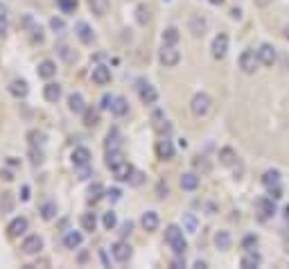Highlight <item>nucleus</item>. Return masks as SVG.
<instances>
[{
	"label": "nucleus",
	"mask_w": 289,
	"mask_h": 269,
	"mask_svg": "<svg viewBox=\"0 0 289 269\" xmlns=\"http://www.w3.org/2000/svg\"><path fill=\"white\" fill-rule=\"evenodd\" d=\"M165 240L167 245L172 247V251H174V256H186V249H188V242L186 238H183V231L179 229V226H167L165 231Z\"/></svg>",
	"instance_id": "obj_1"
},
{
	"label": "nucleus",
	"mask_w": 289,
	"mask_h": 269,
	"mask_svg": "<svg viewBox=\"0 0 289 269\" xmlns=\"http://www.w3.org/2000/svg\"><path fill=\"white\" fill-rule=\"evenodd\" d=\"M260 64H262V61H260V57H258V52H255V50H244V52H242L240 68L244 70L246 75H253L255 70H258Z\"/></svg>",
	"instance_id": "obj_2"
},
{
	"label": "nucleus",
	"mask_w": 289,
	"mask_h": 269,
	"mask_svg": "<svg viewBox=\"0 0 289 269\" xmlns=\"http://www.w3.org/2000/svg\"><path fill=\"white\" fill-rule=\"evenodd\" d=\"M210 98H208L206 93H196L194 98H192V102H190V109H192V113H194L196 118H203V116H208V111H210Z\"/></svg>",
	"instance_id": "obj_3"
},
{
	"label": "nucleus",
	"mask_w": 289,
	"mask_h": 269,
	"mask_svg": "<svg viewBox=\"0 0 289 269\" xmlns=\"http://www.w3.org/2000/svg\"><path fill=\"white\" fill-rule=\"evenodd\" d=\"M158 59H161V64L165 66V68H172V66H177L179 61H181V54H179V50L174 48V45H163Z\"/></svg>",
	"instance_id": "obj_4"
},
{
	"label": "nucleus",
	"mask_w": 289,
	"mask_h": 269,
	"mask_svg": "<svg viewBox=\"0 0 289 269\" xmlns=\"http://www.w3.org/2000/svg\"><path fill=\"white\" fill-rule=\"evenodd\" d=\"M212 57L215 59H224L226 52H228V36L226 34H217L215 41H212Z\"/></svg>",
	"instance_id": "obj_5"
},
{
	"label": "nucleus",
	"mask_w": 289,
	"mask_h": 269,
	"mask_svg": "<svg viewBox=\"0 0 289 269\" xmlns=\"http://www.w3.org/2000/svg\"><path fill=\"white\" fill-rule=\"evenodd\" d=\"M111 254H113V258L118 260V263H127L129 258H131V247L127 245V242H115V245L111 247Z\"/></svg>",
	"instance_id": "obj_6"
},
{
	"label": "nucleus",
	"mask_w": 289,
	"mask_h": 269,
	"mask_svg": "<svg viewBox=\"0 0 289 269\" xmlns=\"http://www.w3.org/2000/svg\"><path fill=\"white\" fill-rule=\"evenodd\" d=\"M41 249H43V240H41L39 235H30V238H25V242H23V254L34 256V254H39Z\"/></svg>",
	"instance_id": "obj_7"
},
{
	"label": "nucleus",
	"mask_w": 289,
	"mask_h": 269,
	"mask_svg": "<svg viewBox=\"0 0 289 269\" xmlns=\"http://www.w3.org/2000/svg\"><path fill=\"white\" fill-rule=\"evenodd\" d=\"M91 79H93L97 86H106V84L111 82V70H108L106 66H95L93 73H91Z\"/></svg>",
	"instance_id": "obj_8"
},
{
	"label": "nucleus",
	"mask_w": 289,
	"mask_h": 269,
	"mask_svg": "<svg viewBox=\"0 0 289 269\" xmlns=\"http://www.w3.org/2000/svg\"><path fill=\"white\" fill-rule=\"evenodd\" d=\"M274 201H276V199H271V197H269V199H262V201L258 204V217H260L262 222H267V220H269V217L276 213V204H274Z\"/></svg>",
	"instance_id": "obj_9"
},
{
	"label": "nucleus",
	"mask_w": 289,
	"mask_h": 269,
	"mask_svg": "<svg viewBox=\"0 0 289 269\" xmlns=\"http://www.w3.org/2000/svg\"><path fill=\"white\" fill-rule=\"evenodd\" d=\"M156 154H158V158H163V161H170V158H174V145H172V140H167V138L158 140Z\"/></svg>",
	"instance_id": "obj_10"
},
{
	"label": "nucleus",
	"mask_w": 289,
	"mask_h": 269,
	"mask_svg": "<svg viewBox=\"0 0 289 269\" xmlns=\"http://www.w3.org/2000/svg\"><path fill=\"white\" fill-rule=\"evenodd\" d=\"M258 57H260V61H262L265 66H274L276 64V50H274V45H269V43L260 45Z\"/></svg>",
	"instance_id": "obj_11"
},
{
	"label": "nucleus",
	"mask_w": 289,
	"mask_h": 269,
	"mask_svg": "<svg viewBox=\"0 0 289 269\" xmlns=\"http://www.w3.org/2000/svg\"><path fill=\"white\" fill-rule=\"evenodd\" d=\"M131 174H133V167L129 165L127 161H122L120 165L113 167V176H115L118 181H129V179H131Z\"/></svg>",
	"instance_id": "obj_12"
},
{
	"label": "nucleus",
	"mask_w": 289,
	"mask_h": 269,
	"mask_svg": "<svg viewBox=\"0 0 289 269\" xmlns=\"http://www.w3.org/2000/svg\"><path fill=\"white\" fill-rule=\"evenodd\" d=\"M7 231H9L11 238H18V235H23L25 231H27V220H25V217H16V220L9 222Z\"/></svg>",
	"instance_id": "obj_13"
},
{
	"label": "nucleus",
	"mask_w": 289,
	"mask_h": 269,
	"mask_svg": "<svg viewBox=\"0 0 289 269\" xmlns=\"http://www.w3.org/2000/svg\"><path fill=\"white\" fill-rule=\"evenodd\" d=\"M89 163H91V152L86 147H77L73 152V165L79 167V165H89Z\"/></svg>",
	"instance_id": "obj_14"
},
{
	"label": "nucleus",
	"mask_w": 289,
	"mask_h": 269,
	"mask_svg": "<svg viewBox=\"0 0 289 269\" xmlns=\"http://www.w3.org/2000/svg\"><path fill=\"white\" fill-rule=\"evenodd\" d=\"M75 32H77V36H79V41H82V43H93L95 34H93V29L89 27V23H77Z\"/></svg>",
	"instance_id": "obj_15"
},
{
	"label": "nucleus",
	"mask_w": 289,
	"mask_h": 269,
	"mask_svg": "<svg viewBox=\"0 0 289 269\" xmlns=\"http://www.w3.org/2000/svg\"><path fill=\"white\" fill-rule=\"evenodd\" d=\"M140 100L145 104H154L158 100V93H156V88L152 86V84H142L140 86Z\"/></svg>",
	"instance_id": "obj_16"
},
{
	"label": "nucleus",
	"mask_w": 289,
	"mask_h": 269,
	"mask_svg": "<svg viewBox=\"0 0 289 269\" xmlns=\"http://www.w3.org/2000/svg\"><path fill=\"white\" fill-rule=\"evenodd\" d=\"M43 98L48 100V102H57V100L61 98V86H59V84H54V82L45 84V88H43Z\"/></svg>",
	"instance_id": "obj_17"
},
{
	"label": "nucleus",
	"mask_w": 289,
	"mask_h": 269,
	"mask_svg": "<svg viewBox=\"0 0 289 269\" xmlns=\"http://www.w3.org/2000/svg\"><path fill=\"white\" fill-rule=\"evenodd\" d=\"M27 91H30V88H27V84H25L23 79H14V82L9 84V93L14 95V98H25Z\"/></svg>",
	"instance_id": "obj_18"
},
{
	"label": "nucleus",
	"mask_w": 289,
	"mask_h": 269,
	"mask_svg": "<svg viewBox=\"0 0 289 269\" xmlns=\"http://www.w3.org/2000/svg\"><path fill=\"white\" fill-rule=\"evenodd\" d=\"M181 188L183 190H196L199 188V176L194 172H188V174L181 176Z\"/></svg>",
	"instance_id": "obj_19"
},
{
	"label": "nucleus",
	"mask_w": 289,
	"mask_h": 269,
	"mask_svg": "<svg viewBox=\"0 0 289 269\" xmlns=\"http://www.w3.org/2000/svg\"><path fill=\"white\" fill-rule=\"evenodd\" d=\"M142 229L145 231H156L158 229V215L154 211H147L142 215Z\"/></svg>",
	"instance_id": "obj_20"
},
{
	"label": "nucleus",
	"mask_w": 289,
	"mask_h": 269,
	"mask_svg": "<svg viewBox=\"0 0 289 269\" xmlns=\"http://www.w3.org/2000/svg\"><path fill=\"white\" fill-rule=\"evenodd\" d=\"M190 32L194 36H201L206 32V18H201V16H192L190 18Z\"/></svg>",
	"instance_id": "obj_21"
},
{
	"label": "nucleus",
	"mask_w": 289,
	"mask_h": 269,
	"mask_svg": "<svg viewBox=\"0 0 289 269\" xmlns=\"http://www.w3.org/2000/svg\"><path fill=\"white\" fill-rule=\"evenodd\" d=\"M89 7L93 9V14L106 16V11H108V7H111V2H108V0H89Z\"/></svg>",
	"instance_id": "obj_22"
},
{
	"label": "nucleus",
	"mask_w": 289,
	"mask_h": 269,
	"mask_svg": "<svg viewBox=\"0 0 289 269\" xmlns=\"http://www.w3.org/2000/svg\"><path fill=\"white\" fill-rule=\"evenodd\" d=\"M68 107H70V111H73V113H84V111H86L84 98H82V95H77V93H73L68 98Z\"/></svg>",
	"instance_id": "obj_23"
},
{
	"label": "nucleus",
	"mask_w": 289,
	"mask_h": 269,
	"mask_svg": "<svg viewBox=\"0 0 289 269\" xmlns=\"http://www.w3.org/2000/svg\"><path fill=\"white\" fill-rule=\"evenodd\" d=\"M179 39H181V34H179L177 27H167L163 32V45H177Z\"/></svg>",
	"instance_id": "obj_24"
},
{
	"label": "nucleus",
	"mask_w": 289,
	"mask_h": 269,
	"mask_svg": "<svg viewBox=\"0 0 289 269\" xmlns=\"http://www.w3.org/2000/svg\"><path fill=\"white\" fill-rule=\"evenodd\" d=\"M260 263H262V258H260L255 251H246V256L242 258V267L244 269H253V267H260Z\"/></svg>",
	"instance_id": "obj_25"
},
{
	"label": "nucleus",
	"mask_w": 289,
	"mask_h": 269,
	"mask_svg": "<svg viewBox=\"0 0 289 269\" xmlns=\"http://www.w3.org/2000/svg\"><path fill=\"white\" fill-rule=\"evenodd\" d=\"M64 245L68 247V249H77V247L82 245V233H79V231H70V233H66Z\"/></svg>",
	"instance_id": "obj_26"
},
{
	"label": "nucleus",
	"mask_w": 289,
	"mask_h": 269,
	"mask_svg": "<svg viewBox=\"0 0 289 269\" xmlns=\"http://www.w3.org/2000/svg\"><path fill=\"white\" fill-rule=\"evenodd\" d=\"M111 111L113 116H124L129 111V104L124 98H113V104H111Z\"/></svg>",
	"instance_id": "obj_27"
},
{
	"label": "nucleus",
	"mask_w": 289,
	"mask_h": 269,
	"mask_svg": "<svg viewBox=\"0 0 289 269\" xmlns=\"http://www.w3.org/2000/svg\"><path fill=\"white\" fill-rule=\"evenodd\" d=\"M82 116H84V125H86V127H95V125L99 123V111H97V109H86Z\"/></svg>",
	"instance_id": "obj_28"
},
{
	"label": "nucleus",
	"mask_w": 289,
	"mask_h": 269,
	"mask_svg": "<svg viewBox=\"0 0 289 269\" xmlns=\"http://www.w3.org/2000/svg\"><path fill=\"white\" fill-rule=\"evenodd\" d=\"M262 183H265L267 188L278 186V183H280V172L278 170H267L265 174H262Z\"/></svg>",
	"instance_id": "obj_29"
},
{
	"label": "nucleus",
	"mask_w": 289,
	"mask_h": 269,
	"mask_svg": "<svg viewBox=\"0 0 289 269\" xmlns=\"http://www.w3.org/2000/svg\"><path fill=\"white\" fill-rule=\"evenodd\" d=\"M124 161V154L120 152V149H111V152H106V165L111 167H115V165H120V163Z\"/></svg>",
	"instance_id": "obj_30"
},
{
	"label": "nucleus",
	"mask_w": 289,
	"mask_h": 269,
	"mask_svg": "<svg viewBox=\"0 0 289 269\" xmlns=\"http://www.w3.org/2000/svg\"><path fill=\"white\" fill-rule=\"evenodd\" d=\"M215 245H217V249H221V251L230 249V235H228V231H219V233L215 235Z\"/></svg>",
	"instance_id": "obj_31"
},
{
	"label": "nucleus",
	"mask_w": 289,
	"mask_h": 269,
	"mask_svg": "<svg viewBox=\"0 0 289 269\" xmlns=\"http://www.w3.org/2000/svg\"><path fill=\"white\" fill-rule=\"evenodd\" d=\"M235 158H237V154L230 149V147H224L219 152V161H221V165H233L235 163Z\"/></svg>",
	"instance_id": "obj_32"
},
{
	"label": "nucleus",
	"mask_w": 289,
	"mask_h": 269,
	"mask_svg": "<svg viewBox=\"0 0 289 269\" xmlns=\"http://www.w3.org/2000/svg\"><path fill=\"white\" fill-rule=\"evenodd\" d=\"M57 73V66L52 64V61H43V64L39 66V77H43V79H50L52 75Z\"/></svg>",
	"instance_id": "obj_33"
},
{
	"label": "nucleus",
	"mask_w": 289,
	"mask_h": 269,
	"mask_svg": "<svg viewBox=\"0 0 289 269\" xmlns=\"http://www.w3.org/2000/svg\"><path fill=\"white\" fill-rule=\"evenodd\" d=\"M95 226H97V217H95V213H86V215H82V229L84 231H95Z\"/></svg>",
	"instance_id": "obj_34"
},
{
	"label": "nucleus",
	"mask_w": 289,
	"mask_h": 269,
	"mask_svg": "<svg viewBox=\"0 0 289 269\" xmlns=\"http://www.w3.org/2000/svg\"><path fill=\"white\" fill-rule=\"evenodd\" d=\"M11 208H14V197H11V192H2V199H0V211H2V213H11Z\"/></svg>",
	"instance_id": "obj_35"
},
{
	"label": "nucleus",
	"mask_w": 289,
	"mask_h": 269,
	"mask_svg": "<svg viewBox=\"0 0 289 269\" xmlns=\"http://www.w3.org/2000/svg\"><path fill=\"white\" fill-rule=\"evenodd\" d=\"M111 149H120V134L115 132V129H113L106 138V152H111Z\"/></svg>",
	"instance_id": "obj_36"
},
{
	"label": "nucleus",
	"mask_w": 289,
	"mask_h": 269,
	"mask_svg": "<svg viewBox=\"0 0 289 269\" xmlns=\"http://www.w3.org/2000/svg\"><path fill=\"white\" fill-rule=\"evenodd\" d=\"M59 9L64 14H75L77 11V0H59Z\"/></svg>",
	"instance_id": "obj_37"
},
{
	"label": "nucleus",
	"mask_w": 289,
	"mask_h": 269,
	"mask_svg": "<svg viewBox=\"0 0 289 269\" xmlns=\"http://www.w3.org/2000/svg\"><path fill=\"white\" fill-rule=\"evenodd\" d=\"M54 215H57V206H54L52 201L43 204V208H41V217H43V220H52Z\"/></svg>",
	"instance_id": "obj_38"
},
{
	"label": "nucleus",
	"mask_w": 289,
	"mask_h": 269,
	"mask_svg": "<svg viewBox=\"0 0 289 269\" xmlns=\"http://www.w3.org/2000/svg\"><path fill=\"white\" fill-rule=\"evenodd\" d=\"M27 138H30V145L32 147H36V145H43V142H45V136H43V134H41V132H36V129H34V132H30V134H27Z\"/></svg>",
	"instance_id": "obj_39"
},
{
	"label": "nucleus",
	"mask_w": 289,
	"mask_h": 269,
	"mask_svg": "<svg viewBox=\"0 0 289 269\" xmlns=\"http://www.w3.org/2000/svg\"><path fill=\"white\" fill-rule=\"evenodd\" d=\"M136 20L140 25H145L149 20V9L145 5H138V9H136Z\"/></svg>",
	"instance_id": "obj_40"
},
{
	"label": "nucleus",
	"mask_w": 289,
	"mask_h": 269,
	"mask_svg": "<svg viewBox=\"0 0 289 269\" xmlns=\"http://www.w3.org/2000/svg\"><path fill=\"white\" fill-rule=\"evenodd\" d=\"M102 192H104V188H102V183H93V186L89 188V201H97L99 197H102Z\"/></svg>",
	"instance_id": "obj_41"
},
{
	"label": "nucleus",
	"mask_w": 289,
	"mask_h": 269,
	"mask_svg": "<svg viewBox=\"0 0 289 269\" xmlns=\"http://www.w3.org/2000/svg\"><path fill=\"white\" fill-rule=\"evenodd\" d=\"M242 247H244L246 251H255V247H258V238H255V235H246L244 240H242Z\"/></svg>",
	"instance_id": "obj_42"
},
{
	"label": "nucleus",
	"mask_w": 289,
	"mask_h": 269,
	"mask_svg": "<svg viewBox=\"0 0 289 269\" xmlns=\"http://www.w3.org/2000/svg\"><path fill=\"white\" fill-rule=\"evenodd\" d=\"M115 224H118V217H115V213H111V211L104 213V226H106V229L111 231Z\"/></svg>",
	"instance_id": "obj_43"
},
{
	"label": "nucleus",
	"mask_w": 289,
	"mask_h": 269,
	"mask_svg": "<svg viewBox=\"0 0 289 269\" xmlns=\"http://www.w3.org/2000/svg\"><path fill=\"white\" fill-rule=\"evenodd\" d=\"M50 25H52L54 32H61V29H66V23L61 18H52V20H50Z\"/></svg>",
	"instance_id": "obj_44"
},
{
	"label": "nucleus",
	"mask_w": 289,
	"mask_h": 269,
	"mask_svg": "<svg viewBox=\"0 0 289 269\" xmlns=\"http://www.w3.org/2000/svg\"><path fill=\"white\" fill-rule=\"evenodd\" d=\"M269 197H271V199H280V197H283L280 183H278V186H271V188H269Z\"/></svg>",
	"instance_id": "obj_45"
},
{
	"label": "nucleus",
	"mask_w": 289,
	"mask_h": 269,
	"mask_svg": "<svg viewBox=\"0 0 289 269\" xmlns=\"http://www.w3.org/2000/svg\"><path fill=\"white\" fill-rule=\"evenodd\" d=\"M77 172H79V179H89V176H91V167L89 165H79Z\"/></svg>",
	"instance_id": "obj_46"
},
{
	"label": "nucleus",
	"mask_w": 289,
	"mask_h": 269,
	"mask_svg": "<svg viewBox=\"0 0 289 269\" xmlns=\"http://www.w3.org/2000/svg\"><path fill=\"white\" fill-rule=\"evenodd\" d=\"M129 181H131L133 186H140V183H142V172H136V170H133V174H131V179H129Z\"/></svg>",
	"instance_id": "obj_47"
},
{
	"label": "nucleus",
	"mask_w": 289,
	"mask_h": 269,
	"mask_svg": "<svg viewBox=\"0 0 289 269\" xmlns=\"http://www.w3.org/2000/svg\"><path fill=\"white\" fill-rule=\"evenodd\" d=\"M172 267H174V269H181V267H186V260H183V256H177V258L172 260Z\"/></svg>",
	"instance_id": "obj_48"
},
{
	"label": "nucleus",
	"mask_w": 289,
	"mask_h": 269,
	"mask_svg": "<svg viewBox=\"0 0 289 269\" xmlns=\"http://www.w3.org/2000/svg\"><path fill=\"white\" fill-rule=\"evenodd\" d=\"M106 195H108V199H111V201H118V199H120V195H122V192H120L118 188H113V190H108Z\"/></svg>",
	"instance_id": "obj_49"
},
{
	"label": "nucleus",
	"mask_w": 289,
	"mask_h": 269,
	"mask_svg": "<svg viewBox=\"0 0 289 269\" xmlns=\"http://www.w3.org/2000/svg\"><path fill=\"white\" fill-rule=\"evenodd\" d=\"M186 224H188V229H190L192 233H194V231H196V220H194V217H192V215H188V217H186Z\"/></svg>",
	"instance_id": "obj_50"
},
{
	"label": "nucleus",
	"mask_w": 289,
	"mask_h": 269,
	"mask_svg": "<svg viewBox=\"0 0 289 269\" xmlns=\"http://www.w3.org/2000/svg\"><path fill=\"white\" fill-rule=\"evenodd\" d=\"M7 32V14L5 16H0V36Z\"/></svg>",
	"instance_id": "obj_51"
},
{
	"label": "nucleus",
	"mask_w": 289,
	"mask_h": 269,
	"mask_svg": "<svg viewBox=\"0 0 289 269\" xmlns=\"http://www.w3.org/2000/svg\"><path fill=\"white\" fill-rule=\"evenodd\" d=\"M111 104H113V98H111V95H104V98H102V109H111Z\"/></svg>",
	"instance_id": "obj_52"
},
{
	"label": "nucleus",
	"mask_w": 289,
	"mask_h": 269,
	"mask_svg": "<svg viewBox=\"0 0 289 269\" xmlns=\"http://www.w3.org/2000/svg\"><path fill=\"white\" fill-rule=\"evenodd\" d=\"M131 229H133L131 222H124V224H122V231H120V233H122V235H129V233H131Z\"/></svg>",
	"instance_id": "obj_53"
},
{
	"label": "nucleus",
	"mask_w": 289,
	"mask_h": 269,
	"mask_svg": "<svg viewBox=\"0 0 289 269\" xmlns=\"http://www.w3.org/2000/svg\"><path fill=\"white\" fill-rule=\"evenodd\" d=\"M20 199H23V201H27V199H30V188H27V186H23V192H20Z\"/></svg>",
	"instance_id": "obj_54"
},
{
	"label": "nucleus",
	"mask_w": 289,
	"mask_h": 269,
	"mask_svg": "<svg viewBox=\"0 0 289 269\" xmlns=\"http://www.w3.org/2000/svg\"><path fill=\"white\" fill-rule=\"evenodd\" d=\"M165 195H167V186L161 183V186H158V197H165Z\"/></svg>",
	"instance_id": "obj_55"
},
{
	"label": "nucleus",
	"mask_w": 289,
	"mask_h": 269,
	"mask_svg": "<svg viewBox=\"0 0 289 269\" xmlns=\"http://www.w3.org/2000/svg\"><path fill=\"white\" fill-rule=\"evenodd\" d=\"M269 2H271V0H255V5H258V7H267Z\"/></svg>",
	"instance_id": "obj_56"
},
{
	"label": "nucleus",
	"mask_w": 289,
	"mask_h": 269,
	"mask_svg": "<svg viewBox=\"0 0 289 269\" xmlns=\"http://www.w3.org/2000/svg\"><path fill=\"white\" fill-rule=\"evenodd\" d=\"M2 179H5V181H11V179H14V176H11V172H2Z\"/></svg>",
	"instance_id": "obj_57"
},
{
	"label": "nucleus",
	"mask_w": 289,
	"mask_h": 269,
	"mask_svg": "<svg viewBox=\"0 0 289 269\" xmlns=\"http://www.w3.org/2000/svg\"><path fill=\"white\" fill-rule=\"evenodd\" d=\"M194 267H196V269H206V263H201V260H196V263H194Z\"/></svg>",
	"instance_id": "obj_58"
},
{
	"label": "nucleus",
	"mask_w": 289,
	"mask_h": 269,
	"mask_svg": "<svg viewBox=\"0 0 289 269\" xmlns=\"http://www.w3.org/2000/svg\"><path fill=\"white\" fill-rule=\"evenodd\" d=\"M5 14H7V7L2 5V2H0V16H5Z\"/></svg>",
	"instance_id": "obj_59"
},
{
	"label": "nucleus",
	"mask_w": 289,
	"mask_h": 269,
	"mask_svg": "<svg viewBox=\"0 0 289 269\" xmlns=\"http://www.w3.org/2000/svg\"><path fill=\"white\" fill-rule=\"evenodd\" d=\"M285 39H289V23L285 25Z\"/></svg>",
	"instance_id": "obj_60"
},
{
	"label": "nucleus",
	"mask_w": 289,
	"mask_h": 269,
	"mask_svg": "<svg viewBox=\"0 0 289 269\" xmlns=\"http://www.w3.org/2000/svg\"><path fill=\"white\" fill-rule=\"evenodd\" d=\"M285 220H289V206H285Z\"/></svg>",
	"instance_id": "obj_61"
},
{
	"label": "nucleus",
	"mask_w": 289,
	"mask_h": 269,
	"mask_svg": "<svg viewBox=\"0 0 289 269\" xmlns=\"http://www.w3.org/2000/svg\"><path fill=\"white\" fill-rule=\"evenodd\" d=\"M212 5H221V2H224V0H210Z\"/></svg>",
	"instance_id": "obj_62"
}]
</instances>
